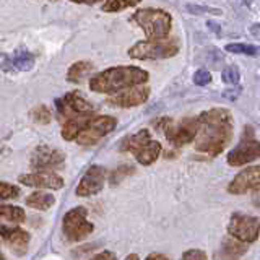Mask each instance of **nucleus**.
<instances>
[{
    "label": "nucleus",
    "mask_w": 260,
    "mask_h": 260,
    "mask_svg": "<svg viewBox=\"0 0 260 260\" xmlns=\"http://www.w3.org/2000/svg\"><path fill=\"white\" fill-rule=\"evenodd\" d=\"M228 52L231 54H246L250 57H257L260 55V46H249V44H228L226 47Z\"/></svg>",
    "instance_id": "obj_26"
},
{
    "label": "nucleus",
    "mask_w": 260,
    "mask_h": 260,
    "mask_svg": "<svg viewBox=\"0 0 260 260\" xmlns=\"http://www.w3.org/2000/svg\"><path fill=\"white\" fill-rule=\"evenodd\" d=\"M88 210L83 207H75L63 215L62 231L69 241H83L94 231V226L86 219Z\"/></svg>",
    "instance_id": "obj_6"
},
{
    "label": "nucleus",
    "mask_w": 260,
    "mask_h": 260,
    "mask_svg": "<svg viewBox=\"0 0 260 260\" xmlns=\"http://www.w3.org/2000/svg\"><path fill=\"white\" fill-rule=\"evenodd\" d=\"M4 258H5V255L2 254V252H0V260H4Z\"/></svg>",
    "instance_id": "obj_43"
},
{
    "label": "nucleus",
    "mask_w": 260,
    "mask_h": 260,
    "mask_svg": "<svg viewBox=\"0 0 260 260\" xmlns=\"http://www.w3.org/2000/svg\"><path fill=\"white\" fill-rule=\"evenodd\" d=\"M244 4H246V5L249 7V5H250V0H244Z\"/></svg>",
    "instance_id": "obj_42"
},
{
    "label": "nucleus",
    "mask_w": 260,
    "mask_h": 260,
    "mask_svg": "<svg viewBox=\"0 0 260 260\" xmlns=\"http://www.w3.org/2000/svg\"><path fill=\"white\" fill-rule=\"evenodd\" d=\"M18 181L23 185L39 187V189H62L63 187V179L60 176H57L55 173H49V171L21 174L18 177Z\"/></svg>",
    "instance_id": "obj_15"
},
{
    "label": "nucleus",
    "mask_w": 260,
    "mask_h": 260,
    "mask_svg": "<svg viewBox=\"0 0 260 260\" xmlns=\"http://www.w3.org/2000/svg\"><path fill=\"white\" fill-rule=\"evenodd\" d=\"M135 23L143 29L148 39H162L168 38L173 18L171 15L159 8H142L134 13Z\"/></svg>",
    "instance_id": "obj_4"
},
{
    "label": "nucleus",
    "mask_w": 260,
    "mask_h": 260,
    "mask_svg": "<svg viewBox=\"0 0 260 260\" xmlns=\"http://www.w3.org/2000/svg\"><path fill=\"white\" fill-rule=\"evenodd\" d=\"M117 125V120L111 117V116H98V117H91L89 122L86 124V127L81 130V132L77 135V143L81 146H89L94 145L101 140L103 137H106L108 134H111Z\"/></svg>",
    "instance_id": "obj_7"
},
{
    "label": "nucleus",
    "mask_w": 260,
    "mask_h": 260,
    "mask_svg": "<svg viewBox=\"0 0 260 260\" xmlns=\"http://www.w3.org/2000/svg\"><path fill=\"white\" fill-rule=\"evenodd\" d=\"M12 67H15V70H21V72H28L35 67V55L28 51H18L15 54L13 60L10 62Z\"/></svg>",
    "instance_id": "obj_24"
},
{
    "label": "nucleus",
    "mask_w": 260,
    "mask_h": 260,
    "mask_svg": "<svg viewBox=\"0 0 260 260\" xmlns=\"http://www.w3.org/2000/svg\"><path fill=\"white\" fill-rule=\"evenodd\" d=\"M182 258L185 260H202V258H207V254L200 249H190V250H185L182 254Z\"/></svg>",
    "instance_id": "obj_33"
},
{
    "label": "nucleus",
    "mask_w": 260,
    "mask_h": 260,
    "mask_svg": "<svg viewBox=\"0 0 260 260\" xmlns=\"http://www.w3.org/2000/svg\"><path fill=\"white\" fill-rule=\"evenodd\" d=\"M106 177H108V173H106V169L103 166L88 168L85 176L81 177L80 184L77 185L75 193L78 197H91V195L101 192L106 182Z\"/></svg>",
    "instance_id": "obj_11"
},
{
    "label": "nucleus",
    "mask_w": 260,
    "mask_h": 260,
    "mask_svg": "<svg viewBox=\"0 0 260 260\" xmlns=\"http://www.w3.org/2000/svg\"><path fill=\"white\" fill-rule=\"evenodd\" d=\"M135 173V168L130 166V165H124V166H119L117 169H114L111 176H109V182L111 185H117L119 182H122L127 176H132Z\"/></svg>",
    "instance_id": "obj_27"
},
{
    "label": "nucleus",
    "mask_w": 260,
    "mask_h": 260,
    "mask_svg": "<svg viewBox=\"0 0 260 260\" xmlns=\"http://www.w3.org/2000/svg\"><path fill=\"white\" fill-rule=\"evenodd\" d=\"M233 137V116L228 109L215 108L199 116L195 148L208 156H218Z\"/></svg>",
    "instance_id": "obj_1"
},
{
    "label": "nucleus",
    "mask_w": 260,
    "mask_h": 260,
    "mask_svg": "<svg viewBox=\"0 0 260 260\" xmlns=\"http://www.w3.org/2000/svg\"><path fill=\"white\" fill-rule=\"evenodd\" d=\"M161 150L162 148H161L159 142L150 140L148 143H145L143 146H140V148H138L134 154H135V158H137L138 162H140V165L150 166V165H153V162L158 159Z\"/></svg>",
    "instance_id": "obj_18"
},
{
    "label": "nucleus",
    "mask_w": 260,
    "mask_h": 260,
    "mask_svg": "<svg viewBox=\"0 0 260 260\" xmlns=\"http://www.w3.org/2000/svg\"><path fill=\"white\" fill-rule=\"evenodd\" d=\"M31 166L38 171H52L63 166L62 151L47 145H39L31 154Z\"/></svg>",
    "instance_id": "obj_10"
},
{
    "label": "nucleus",
    "mask_w": 260,
    "mask_h": 260,
    "mask_svg": "<svg viewBox=\"0 0 260 260\" xmlns=\"http://www.w3.org/2000/svg\"><path fill=\"white\" fill-rule=\"evenodd\" d=\"M0 241H4L16 254L23 255L28 249L29 234L24 230H21V228L0 224Z\"/></svg>",
    "instance_id": "obj_14"
},
{
    "label": "nucleus",
    "mask_w": 260,
    "mask_h": 260,
    "mask_svg": "<svg viewBox=\"0 0 260 260\" xmlns=\"http://www.w3.org/2000/svg\"><path fill=\"white\" fill-rule=\"evenodd\" d=\"M148 78H150L148 72L140 67L120 65V67H111L94 75L89 80V88H91L94 93L112 94V93L122 91V89L143 85L148 81Z\"/></svg>",
    "instance_id": "obj_2"
},
{
    "label": "nucleus",
    "mask_w": 260,
    "mask_h": 260,
    "mask_svg": "<svg viewBox=\"0 0 260 260\" xmlns=\"http://www.w3.org/2000/svg\"><path fill=\"white\" fill-rule=\"evenodd\" d=\"M150 96V88L137 85L132 88L122 89L117 94L108 98V104L114 108H135V106L143 104Z\"/></svg>",
    "instance_id": "obj_12"
},
{
    "label": "nucleus",
    "mask_w": 260,
    "mask_h": 260,
    "mask_svg": "<svg viewBox=\"0 0 260 260\" xmlns=\"http://www.w3.org/2000/svg\"><path fill=\"white\" fill-rule=\"evenodd\" d=\"M185 10L190 12L192 15H223L221 10L210 7H202V5H185Z\"/></svg>",
    "instance_id": "obj_31"
},
{
    "label": "nucleus",
    "mask_w": 260,
    "mask_h": 260,
    "mask_svg": "<svg viewBox=\"0 0 260 260\" xmlns=\"http://www.w3.org/2000/svg\"><path fill=\"white\" fill-rule=\"evenodd\" d=\"M228 233L246 244L255 242L260 234V218L234 213L230 219V224H228Z\"/></svg>",
    "instance_id": "obj_8"
},
{
    "label": "nucleus",
    "mask_w": 260,
    "mask_h": 260,
    "mask_svg": "<svg viewBox=\"0 0 260 260\" xmlns=\"http://www.w3.org/2000/svg\"><path fill=\"white\" fill-rule=\"evenodd\" d=\"M31 117L35 122H38V124H49V122L52 120V112L44 104L36 106V108L31 111Z\"/></svg>",
    "instance_id": "obj_28"
},
{
    "label": "nucleus",
    "mask_w": 260,
    "mask_h": 260,
    "mask_svg": "<svg viewBox=\"0 0 260 260\" xmlns=\"http://www.w3.org/2000/svg\"><path fill=\"white\" fill-rule=\"evenodd\" d=\"M140 2L142 0H104L103 12H109V13L122 12V10H125V8L138 5Z\"/></svg>",
    "instance_id": "obj_25"
},
{
    "label": "nucleus",
    "mask_w": 260,
    "mask_h": 260,
    "mask_svg": "<svg viewBox=\"0 0 260 260\" xmlns=\"http://www.w3.org/2000/svg\"><path fill=\"white\" fill-rule=\"evenodd\" d=\"M96 260H104V258H116V255L112 254V252H101V254L94 255Z\"/></svg>",
    "instance_id": "obj_37"
},
{
    "label": "nucleus",
    "mask_w": 260,
    "mask_h": 260,
    "mask_svg": "<svg viewBox=\"0 0 260 260\" xmlns=\"http://www.w3.org/2000/svg\"><path fill=\"white\" fill-rule=\"evenodd\" d=\"M70 2H75V4H94V2H101V0H70Z\"/></svg>",
    "instance_id": "obj_40"
},
{
    "label": "nucleus",
    "mask_w": 260,
    "mask_h": 260,
    "mask_svg": "<svg viewBox=\"0 0 260 260\" xmlns=\"http://www.w3.org/2000/svg\"><path fill=\"white\" fill-rule=\"evenodd\" d=\"M93 69H94L93 63L88 60L75 62L67 72V81H70V83H80L81 80L86 78L89 73H91Z\"/></svg>",
    "instance_id": "obj_20"
},
{
    "label": "nucleus",
    "mask_w": 260,
    "mask_h": 260,
    "mask_svg": "<svg viewBox=\"0 0 260 260\" xmlns=\"http://www.w3.org/2000/svg\"><path fill=\"white\" fill-rule=\"evenodd\" d=\"M252 203L260 210V189L254 190V195H252Z\"/></svg>",
    "instance_id": "obj_38"
},
{
    "label": "nucleus",
    "mask_w": 260,
    "mask_h": 260,
    "mask_svg": "<svg viewBox=\"0 0 260 260\" xmlns=\"http://www.w3.org/2000/svg\"><path fill=\"white\" fill-rule=\"evenodd\" d=\"M55 203V197L51 193H46L43 190L39 192H32L29 197L26 199V205L29 208L35 210H49Z\"/></svg>",
    "instance_id": "obj_21"
},
{
    "label": "nucleus",
    "mask_w": 260,
    "mask_h": 260,
    "mask_svg": "<svg viewBox=\"0 0 260 260\" xmlns=\"http://www.w3.org/2000/svg\"><path fill=\"white\" fill-rule=\"evenodd\" d=\"M153 258L165 260V258H168V255H165V254H150V255H148V260H153Z\"/></svg>",
    "instance_id": "obj_39"
},
{
    "label": "nucleus",
    "mask_w": 260,
    "mask_h": 260,
    "mask_svg": "<svg viewBox=\"0 0 260 260\" xmlns=\"http://www.w3.org/2000/svg\"><path fill=\"white\" fill-rule=\"evenodd\" d=\"M249 31H250V35H252V36H254L255 39H258V41H260V23H254V24H250Z\"/></svg>",
    "instance_id": "obj_35"
},
{
    "label": "nucleus",
    "mask_w": 260,
    "mask_h": 260,
    "mask_svg": "<svg viewBox=\"0 0 260 260\" xmlns=\"http://www.w3.org/2000/svg\"><path fill=\"white\" fill-rule=\"evenodd\" d=\"M177 39H148L140 41L128 49V57L138 60H156V59H169L179 52Z\"/></svg>",
    "instance_id": "obj_5"
},
{
    "label": "nucleus",
    "mask_w": 260,
    "mask_h": 260,
    "mask_svg": "<svg viewBox=\"0 0 260 260\" xmlns=\"http://www.w3.org/2000/svg\"><path fill=\"white\" fill-rule=\"evenodd\" d=\"M257 158H260V143L252 137L250 127H247V132L241 140V143L238 146H234V148L228 153L226 161L230 166L239 168V166L247 165V162H252Z\"/></svg>",
    "instance_id": "obj_9"
},
{
    "label": "nucleus",
    "mask_w": 260,
    "mask_h": 260,
    "mask_svg": "<svg viewBox=\"0 0 260 260\" xmlns=\"http://www.w3.org/2000/svg\"><path fill=\"white\" fill-rule=\"evenodd\" d=\"M93 117V114H73V116L67 117L62 127V138L63 140H75L77 135L86 127L89 119Z\"/></svg>",
    "instance_id": "obj_16"
},
{
    "label": "nucleus",
    "mask_w": 260,
    "mask_h": 260,
    "mask_svg": "<svg viewBox=\"0 0 260 260\" xmlns=\"http://www.w3.org/2000/svg\"><path fill=\"white\" fill-rule=\"evenodd\" d=\"M257 189H260V166H252L241 171L228 185V192L233 195H242Z\"/></svg>",
    "instance_id": "obj_13"
},
{
    "label": "nucleus",
    "mask_w": 260,
    "mask_h": 260,
    "mask_svg": "<svg viewBox=\"0 0 260 260\" xmlns=\"http://www.w3.org/2000/svg\"><path fill=\"white\" fill-rule=\"evenodd\" d=\"M18 187L8 182H0V200H8V199H16L18 197Z\"/></svg>",
    "instance_id": "obj_30"
},
{
    "label": "nucleus",
    "mask_w": 260,
    "mask_h": 260,
    "mask_svg": "<svg viewBox=\"0 0 260 260\" xmlns=\"http://www.w3.org/2000/svg\"><path fill=\"white\" fill-rule=\"evenodd\" d=\"M127 258H128V260H137V258H138V255H135V254H132V255H128Z\"/></svg>",
    "instance_id": "obj_41"
},
{
    "label": "nucleus",
    "mask_w": 260,
    "mask_h": 260,
    "mask_svg": "<svg viewBox=\"0 0 260 260\" xmlns=\"http://www.w3.org/2000/svg\"><path fill=\"white\" fill-rule=\"evenodd\" d=\"M159 132L165 134L166 140L174 146H182L195 140L199 132V117H184L179 122H174L171 117H161L154 122Z\"/></svg>",
    "instance_id": "obj_3"
},
{
    "label": "nucleus",
    "mask_w": 260,
    "mask_h": 260,
    "mask_svg": "<svg viewBox=\"0 0 260 260\" xmlns=\"http://www.w3.org/2000/svg\"><path fill=\"white\" fill-rule=\"evenodd\" d=\"M246 242H242L239 239L233 238V236H228L221 242V255L224 257H239L242 254H246Z\"/></svg>",
    "instance_id": "obj_22"
},
{
    "label": "nucleus",
    "mask_w": 260,
    "mask_h": 260,
    "mask_svg": "<svg viewBox=\"0 0 260 260\" xmlns=\"http://www.w3.org/2000/svg\"><path fill=\"white\" fill-rule=\"evenodd\" d=\"M241 91H242V89H241V88L224 89V91H223V98H224V100H230V101H233V100H236V98H239Z\"/></svg>",
    "instance_id": "obj_34"
},
{
    "label": "nucleus",
    "mask_w": 260,
    "mask_h": 260,
    "mask_svg": "<svg viewBox=\"0 0 260 260\" xmlns=\"http://www.w3.org/2000/svg\"><path fill=\"white\" fill-rule=\"evenodd\" d=\"M26 215L24 210L13 205H0V221H10V223H23Z\"/></svg>",
    "instance_id": "obj_23"
},
{
    "label": "nucleus",
    "mask_w": 260,
    "mask_h": 260,
    "mask_svg": "<svg viewBox=\"0 0 260 260\" xmlns=\"http://www.w3.org/2000/svg\"><path fill=\"white\" fill-rule=\"evenodd\" d=\"M221 78L226 85H238L241 80V72L236 65H228L221 73Z\"/></svg>",
    "instance_id": "obj_29"
},
{
    "label": "nucleus",
    "mask_w": 260,
    "mask_h": 260,
    "mask_svg": "<svg viewBox=\"0 0 260 260\" xmlns=\"http://www.w3.org/2000/svg\"><path fill=\"white\" fill-rule=\"evenodd\" d=\"M210 81H211V73L207 69H200V70L195 72L193 83L197 85V86H207Z\"/></svg>",
    "instance_id": "obj_32"
},
{
    "label": "nucleus",
    "mask_w": 260,
    "mask_h": 260,
    "mask_svg": "<svg viewBox=\"0 0 260 260\" xmlns=\"http://www.w3.org/2000/svg\"><path fill=\"white\" fill-rule=\"evenodd\" d=\"M65 108H67V116L65 119L73 116V114H94V106L89 104L85 98H81L78 91H70L63 96Z\"/></svg>",
    "instance_id": "obj_17"
},
{
    "label": "nucleus",
    "mask_w": 260,
    "mask_h": 260,
    "mask_svg": "<svg viewBox=\"0 0 260 260\" xmlns=\"http://www.w3.org/2000/svg\"><path fill=\"white\" fill-rule=\"evenodd\" d=\"M151 140V135L150 132L146 128H142V130H138V132L132 137H128L125 138L124 142H122V146H120V150L122 151H130V153H135L140 146H143L145 143H148Z\"/></svg>",
    "instance_id": "obj_19"
},
{
    "label": "nucleus",
    "mask_w": 260,
    "mask_h": 260,
    "mask_svg": "<svg viewBox=\"0 0 260 260\" xmlns=\"http://www.w3.org/2000/svg\"><path fill=\"white\" fill-rule=\"evenodd\" d=\"M207 26L210 28L211 32H216V35H219V32H221V26H219L218 23H215L213 20H208L207 21Z\"/></svg>",
    "instance_id": "obj_36"
}]
</instances>
